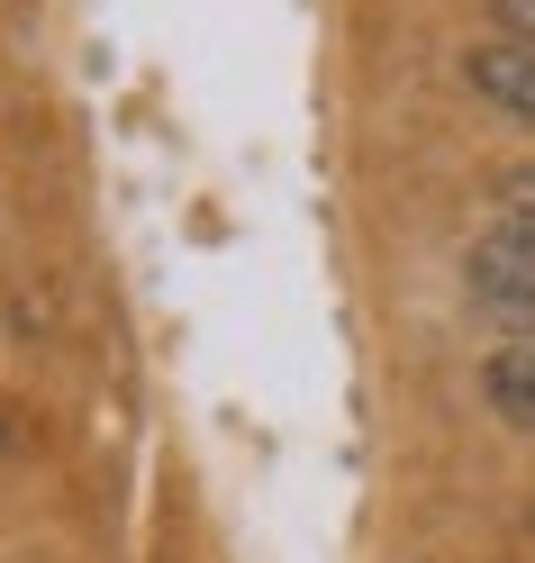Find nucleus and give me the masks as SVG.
<instances>
[{
	"label": "nucleus",
	"instance_id": "f257e3e1",
	"mask_svg": "<svg viewBox=\"0 0 535 563\" xmlns=\"http://www.w3.org/2000/svg\"><path fill=\"white\" fill-rule=\"evenodd\" d=\"M462 282H472V300L490 309L499 328H517V345H535V245L490 228L472 255H462Z\"/></svg>",
	"mask_w": 535,
	"mask_h": 563
},
{
	"label": "nucleus",
	"instance_id": "f03ea898",
	"mask_svg": "<svg viewBox=\"0 0 535 563\" xmlns=\"http://www.w3.org/2000/svg\"><path fill=\"white\" fill-rule=\"evenodd\" d=\"M462 82H472L490 110H509V119H535V46L526 37H490L462 55Z\"/></svg>",
	"mask_w": 535,
	"mask_h": 563
},
{
	"label": "nucleus",
	"instance_id": "7ed1b4c3",
	"mask_svg": "<svg viewBox=\"0 0 535 563\" xmlns=\"http://www.w3.org/2000/svg\"><path fill=\"white\" fill-rule=\"evenodd\" d=\"M481 400L509 418V428H535V345H499L481 364Z\"/></svg>",
	"mask_w": 535,
	"mask_h": 563
},
{
	"label": "nucleus",
	"instance_id": "20e7f679",
	"mask_svg": "<svg viewBox=\"0 0 535 563\" xmlns=\"http://www.w3.org/2000/svg\"><path fill=\"white\" fill-rule=\"evenodd\" d=\"M490 209H499V228H509V236L535 245V164H509V173H499V183H490Z\"/></svg>",
	"mask_w": 535,
	"mask_h": 563
},
{
	"label": "nucleus",
	"instance_id": "39448f33",
	"mask_svg": "<svg viewBox=\"0 0 535 563\" xmlns=\"http://www.w3.org/2000/svg\"><path fill=\"white\" fill-rule=\"evenodd\" d=\"M0 445H10V428H0Z\"/></svg>",
	"mask_w": 535,
	"mask_h": 563
}]
</instances>
